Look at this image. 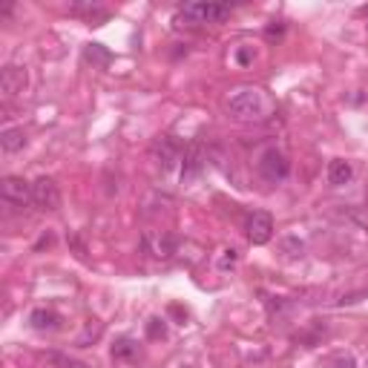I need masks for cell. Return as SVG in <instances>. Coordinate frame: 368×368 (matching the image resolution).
I'll return each mask as SVG.
<instances>
[{
    "instance_id": "cell-1",
    "label": "cell",
    "mask_w": 368,
    "mask_h": 368,
    "mask_svg": "<svg viewBox=\"0 0 368 368\" xmlns=\"http://www.w3.org/2000/svg\"><path fill=\"white\" fill-rule=\"evenodd\" d=\"M225 110L233 121H242V124H256V121H265L274 110L271 95L259 87H236L228 92L225 98Z\"/></svg>"
},
{
    "instance_id": "cell-2",
    "label": "cell",
    "mask_w": 368,
    "mask_h": 368,
    "mask_svg": "<svg viewBox=\"0 0 368 368\" xmlns=\"http://www.w3.org/2000/svg\"><path fill=\"white\" fill-rule=\"evenodd\" d=\"M230 15L228 3H216V0H196V3H184L176 12V23H187V27H202V23H222Z\"/></svg>"
},
{
    "instance_id": "cell-3",
    "label": "cell",
    "mask_w": 368,
    "mask_h": 368,
    "mask_svg": "<svg viewBox=\"0 0 368 368\" xmlns=\"http://www.w3.org/2000/svg\"><path fill=\"white\" fill-rule=\"evenodd\" d=\"M256 170H259V176L267 182V184H282L290 173V161L288 156L279 150V147H267V150L259 156L256 161Z\"/></svg>"
},
{
    "instance_id": "cell-4",
    "label": "cell",
    "mask_w": 368,
    "mask_h": 368,
    "mask_svg": "<svg viewBox=\"0 0 368 368\" xmlns=\"http://www.w3.org/2000/svg\"><path fill=\"white\" fill-rule=\"evenodd\" d=\"M0 199L12 207H29L32 205V184L20 176H6L0 182Z\"/></svg>"
},
{
    "instance_id": "cell-5",
    "label": "cell",
    "mask_w": 368,
    "mask_h": 368,
    "mask_svg": "<svg viewBox=\"0 0 368 368\" xmlns=\"http://www.w3.org/2000/svg\"><path fill=\"white\" fill-rule=\"evenodd\" d=\"M32 205L38 210H58L61 207V190H58L55 179L41 176L32 182Z\"/></svg>"
},
{
    "instance_id": "cell-6",
    "label": "cell",
    "mask_w": 368,
    "mask_h": 368,
    "mask_svg": "<svg viewBox=\"0 0 368 368\" xmlns=\"http://www.w3.org/2000/svg\"><path fill=\"white\" fill-rule=\"evenodd\" d=\"M205 164H207L205 147L199 141H193L184 150V156H182V184H193L196 179L205 173Z\"/></svg>"
},
{
    "instance_id": "cell-7",
    "label": "cell",
    "mask_w": 368,
    "mask_h": 368,
    "mask_svg": "<svg viewBox=\"0 0 368 368\" xmlns=\"http://www.w3.org/2000/svg\"><path fill=\"white\" fill-rule=\"evenodd\" d=\"M27 84H29L27 66L6 64L3 69H0V92H3V98H17V95H23Z\"/></svg>"
},
{
    "instance_id": "cell-8",
    "label": "cell",
    "mask_w": 368,
    "mask_h": 368,
    "mask_svg": "<svg viewBox=\"0 0 368 368\" xmlns=\"http://www.w3.org/2000/svg\"><path fill=\"white\" fill-rule=\"evenodd\" d=\"M182 144L173 138V135H161L156 144H153V159H156V164L164 170V173H167V170L170 167H176V161H182Z\"/></svg>"
},
{
    "instance_id": "cell-9",
    "label": "cell",
    "mask_w": 368,
    "mask_h": 368,
    "mask_svg": "<svg viewBox=\"0 0 368 368\" xmlns=\"http://www.w3.org/2000/svg\"><path fill=\"white\" fill-rule=\"evenodd\" d=\"M271 236H274L271 213H265V210L251 213V219H248V239H251V244H267Z\"/></svg>"
},
{
    "instance_id": "cell-10",
    "label": "cell",
    "mask_w": 368,
    "mask_h": 368,
    "mask_svg": "<svg viewBox=\"0 0 368 368\" xmlns=\"http://www.w3.org/2000/svg\"><path fill=\"white\" fill-rule=\"evenodd\" d=\"M351 179H354L351 161H346V159H331V161H328V184L342 187V184H348Z\"/></svg>"
},
{
    "instance_id": "cell-11",
    "label": "cell",
    "mask_w": 368,
    "mask_h": 368,
    "mask_svg": "<svg viewBox=\"0 0 368 368\" xmlns=\"http://www.w3.org/2000/svg\"><path fill=\"white\" fill-rule=\"evenodd\" d=\"M29 325L35 331H58L61 328V316L55 311H49V308H35L29 314Z\"/></svg>"
},
{
    "instance_id": "cell-12",
    "label": "cell",
    "mask_w": 368,
    "mask_h": 368,
    "mask_svg": "<svg viewBox=\"0 0 368 368\" xmlns=\"http://www.w3.org/2000/svg\"><path fill=\"white\" fill-rule=\"evenodd\" d=\"M0 147H3V153H6V156L20 153L23 147H27V133H23L20 127H6L3 135H0Z\"/></svg>"
},
{
    "instance_id": "cell-13",
    "label": "cell",
    "mask_w": 368,
    "mask_h": 368,
    "mask_svg": "<svg viewBox=\"0 0 368 368\" xmlns=\"http://www.w3.org/2000/svg\"><path fill=\"white\" fill-rule=\"evenodd\" d=\"M138 342L135 339H130V337H124V339H118L115 346H112V360H118V362H133V360H138Z\"/></svg>"
},
{
    "instance_id": "cell-14",
    "label": "cell",
    "mask_w": 368,
    "mask_h": 368,
    "mask_svg": "<svg viewBox=\"0 0 368 368\" xmlns=\"http://www.w3.org/2000/svg\"><path fill=\"white\" fill-rule=\"evenodd\" d=\"M173 244L176 239H170V236H144V248H150L153 256H170L173 253Z\"/></svg>"
},
{
    "instance_id": "cell-15",
    "label": "cell",
    "mask_w": 368,
    "mask_h": 368,
    "mask_svg": "<svg viewBox=\"0 0 368 368\" xmlns=\"http://www.w3.org/2000/svg\"><path fill=\"white\" fill-rule=\"evenodd\" d=\"M84 58H87L89 64H95V66H107V64H110V52H107L101 43H89V46L84 49Z\"/></svg>"
},
{
    "instance_id": "cell-16",
    "label": "cell",
    "mask_w": 368,
    "mask_h": 368,
    "mask_svg": "<svg viewBox=\"0 0 368 368\" xmlns=\"http://www.w3.org/2000/svg\"><path fill=\"white\" fill-rule=\"evenodd\" d=\"M325 368H357V362L351 354H334L325 360Z\"/></svg>"
},
{
    "instance_id": "cell-17",
    "label": "cell",
    "mask_w": 368,
    "mask_h": 368,
    "mask_svg": "<svg viewBox=\"0 0 368 368\" xmlns=\"http://www.w3.org/2000/svg\"><path fill=\"white\" fill-rule=\"evenodd\" d=\"M236 262H239V251H236V248H230V256H222L219 267H222V271H228V267H233Z\"/></svg>"
}]
</instances>
